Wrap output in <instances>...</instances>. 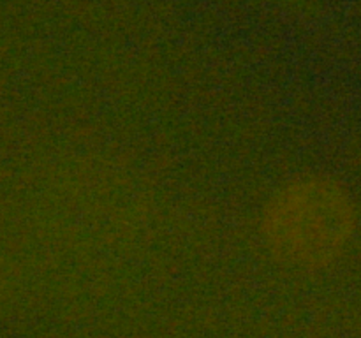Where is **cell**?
<instances>
[{
	"instance_id": "obj_1",
	"label": "cell",
	"mask_w": 361,
	"mask_h": 338,
	"mask_svg": "<svg viewBox=\"0 0 361 338\" xmlns=\"http://www.w3.org/2000/svg\"><path fill=\"white\" fill-rule=\"evenodd\" d=\"M356 225L351 197L326 178L289 183L268 204L264 238L282 263L326 266L344 252Z\"/></svg>"
}]
</instances>
